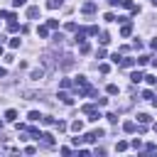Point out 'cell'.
Returning a JSON list of instances; mask_svg holds the SVG:
<instances>
[{"label":"cell","instance_id":"7c38bea8","mask_svg":"<svg viewBox=\"0 0 157 157\" xmlns=\"http://www.w3.org/2000/svg\"><path fill=\"white\" fill-rule=\"evenodd\" d=\"M59 98H61V103H66V105H71V103H74V98H71L66 91H61V93H59Z\"/></svg>","mask_w":157,"mask_h":157},{"label":"cell","instance_id":"e0dca14e","mask_svg":"<svg viewBox=\"0 0 157 157\" xmlns=\"http://www.w3.org/2000/svg\"><path fill=\"white\" fill-rule=\"evenodd\" d=\"M71 130H74V132H81V130H83V120H74V123H71Z\"/></svg>","mask_w":157,"mask_h":157},{"label":"cell","instance_id":"52a82bcc","mask_svg":"<svg viewBox=\"0 0 157 157\" xmlns=\"http://www.w3.org/2000/svg\"><path fill=\"white\" fill-rule=\"evenodd\" d=\"M29 78H32V81H39V78H44V69H34V71L29 74Z\"/></svg>","mask_w":157,"mask_h":157},{"label":"cell","instance_id":"83f0119b","mask_svg":"<svg viewBox=\"0 0 157 157\" xmlns=\"http://www.w3.org/2000/svg\"><path fill=\"white\" fill-rule=\"evenodd\" d=\"M103 20H105V22H115V20H118V17H115V15H113V12H105V17H103Z\"/></svg>","mask_w":157,"mask_h":157},{"label":"cell","instance_id":"30bf717a","mask_svg":"<svg viewBox=\"0 0 157 157\" xmlns=\"http://www.w3.org/2000/svg\"><path fill=\"white\" fill-rule=\"evenodd\" d=\"M42 137H44V147H52L54 145V135L52 132H42Z\"/></svg>","mask_w":157,"mask_h":157},{"label":"cell","instance_id":"4316f807","mask_svg":"<svg viewBox=\"0 0 157 157\" xmlns=\"http://www.w3.org/2000/svg\"><path fill=\"white\" fill-rule=\"evenodd\" d=\"M115 150H118V152H123V150H128V142H125V140H120V142L115 145Z\"/></svg>","mask_w":157,"mask_h":157},{"label":"cell","instance_id":"f35d334b","mask_svg":"<svg viewBox=\"0 0 157 157\" xmlns=\"http://www.w3.org/2000/svg\"><path fill=\"white\" fill-rule=\"evenodd\" d=\"M152 105H155V108H157V93H155V96H152Z\"/></svg>","mask_w":157,"mask_h":157},{"label":"cell","instance_id":"ab89813d","mask_svg":"<svg viewBox=\"0 0 157 157\" xmlns=\"http://www.w3.org/2000/svg\"><path fill=\"white\" fill-rule=\"evenodd\" d=\"M152 66H155V69H157V59H152Z\"/></svg>","mask_w":157,"mask_h":157},{"label":"cell","instance_id":"ac0fdd59","mask_svg":"<svg viewBox=\"0 0 157 157\" xmlns=\"http://www.w3.org/2000/svg\"><path fill=\"white\" fill-rule=\"evenodd\" d=\"M37 34H39V37H49V27H47V25L37 27Z\"/></svg>","mask_w":157,"mask_h":157},{"label":"cell","instance_id":"b9f144b4","mask_svg":"<svg viewBox=\"0 0 157 157\" xmlns=\"http://www.w3.org/2000/svg\"><path fill=\"white\" fill-rule=\"evenodd\" d=\"M155 132H157V123H155Z\"/></svg>","mask_w":157,"mask_h":157},{"label":"cell","instance_id":"3957f363","mask_svg":"<svg viewBox=\"0 0 157 157\" xmlns=\"http://www.w3.org/2000/svg\"><path fill=\"white\" fill-rule=\"evenodd\" d=\"M132 34V22L128 20V22H123V27H120V37H130Z\"/></svg>","mask_w":157,"mask_h":157},{"label":"cell","instance_id":"ba28073f","mask_svg":"<svg viewBox=\"0 0 157 157\" xmlns=\"http://www.w3.org/2000/svg\"><path fill=\"white\" fill-rule=\"evenodd\" d=\"M142 78H145V74H142V71H132V74H130V81H132V83H140Z\"/></svg>","mask_w":157,"mask_h":157},{"label":"cell","instance_id":"d4e9b609","mask_svg":"<svg viewBox=\"0 0 157 157\" xmlns=\"http://www.w3.org/2000/svg\"><path fill=\"white\" fill-rule=\"evenodd\" d=\"M64 27H66V32H76V29H78V27H76V22H66Z\"/></svg>","mask_w":157,"mask_h":157},{"label":"cell","instance_id":"1f68e13d","mask_svg":"<svg viewBox=\"0 0 157 157\" xmlns=\"http://www.w3.org/2000/svg\"><path fill=\"white\" fill-rule=\"evenodd\" d=\"M110 59H113V64H120V59H123V54H118V52H115V54H113Z\"/></svg>","mask_w":157,"mask_h":157},{"label":"cell","instance_id":"7bdbcfd3","mask_svg":"<svg viewBox=\"0 0 157 157\" xmlns=\"http://www.w3.org/2000/svg\"><path fill=\"white\" fill-rule=\"evenodd\" d=\"M0 130H2V120H0Z\"/></svg>","mask_w":157,"mask_h":157},{"label":"cell","instance_id":"8d00e7d4","mask_svg":"<svg viewBox=\"0 0 157 157\" xmlns=\"http://www.w3.org/2000/svg\"><path fill=\"white\" fill-rule=\"evenodd\" d=\"M5 76H7V71H5L2 66H0V78H5Z\"/></svg>","mask_w":157,"mask_h":157},{"label":"cell","instance_id":"ffe728a7","mask_svg":"<svg viewBox=\"0 0 157 157\" xmlns=\"http://www.w3.org/2000/svg\"><path fill=\"white\" fill-rule=\"evenodd\" d=\"M56 120L52 118V115H42V125H54Z\"/></svg>","mask_w":157,"mask_h":157},{"label":"cell","instance_id":"60d3db41","mask_svg":"<svg viewBox=\"0 0 157 157\" xmlns=\"http://www.w3.org/2000/svg\"><path fill=\"white\" fill-rule=\"evenodd\" d=\"M0 54H2V44H0Z\"/></svg>","mask_w":157,"mask_h":157},{"label":"cell","instance_id":"603a6c76","mask_svg":"<svg viewBox=\"0 0 157 157\" xmlns=\"http://www.w3.org/2000/svg\"><path fill=\"white\" fill-rule=\"evenodd\" d=\"M76 86H88V78L86 76H76Z\"/></svg>","mask_w":157,"mask_h":157},{"label":"cell","instance_id":"74e56055","mask_svg":"<svg viewBox=\"0 0 157 157\" xmlns=\"http://www.w3.org/2000/svg\"><path fill=\"white\" fill-rule=\"evenodd\" d=\"M150 47H152V49H157V39H152V42H150Z\"/></svg>","mask_w":157,"mask_h":157},{"label":"cell","instance_id":"8fae6325","mask_svg":"<svg viewBox=\"0 0 157 157\" xmlns=\"http://www.w3.org/2000/svg\"><path fill=\"white\" fill-rule=\"evenodd\" d=\"M78 52H81V54H88V52H91V44H88L86 39H83V42H78Z\"/></svg>","mask_w":157,"mask_h":157},{"label":"cell","instance_id":"4fadbf2b","mask_svg":"<svg viewBox=\"0 0 157 157\" xmlns=\"http://www.w3.org/2000/svg\"><path fill=\"white\" fill-rule=\"evenodd\" d=\"M5 120H7V123L17 120V110H12V108H10V110H5Z\"/></svg>","mask_w":157,"mask_h":157},{"label":"cell","instance_id":"7402d4cb","mask_svg":"<svg viewBox=\"0 0 157 157\" xmlns=\"http://www.w3.org/2000/svg\"><path fill=\"white\" fill-rule=\"evenodd\" d=\"M135 61H137V66H145V64L150 61V56H147V54H142V56H140V59H135Z\"/></svg>","mask_w":157,"mask_h":157},{"label":"cell","instance_id":"cb8c5ba5","mask_svg":"<svg viewBox=\"0 0 157 157\" xmlns=\"http://www.w3.org/2000/svg\"><path fill=\"white\" fill-rule=\"evenodd\" d=\"M47 27H49V29H56V27H59V20H47Z\"/></svg>","mask_w":157,"mask_h":157},{"label":"cell","instance_id":"9a60e30c","mask_svg":"<svg viewBox=\"0 0 157 157\" xmlns=\"http://www.w3.org/2000/svg\"><path fill=\"white\" fill-rule=\"evenodd\" d=\"M20 29H22V27H20L15 20H10V22H7V32H20Z\"/></svg>","mask_w":157,"mask_h":157},{"label":"cell","instance_id":"d590c367","mask_svg":"<svg viewBox=\"0 0 157 157\" xmlns=\"http://www.w3.org/2000/svg\"><path fill=\"white\" fill-rule=\"evenodd\" d=\"M25 2H27V0H12V7H22Z\"/></svg>","mask_w":157,"mask_h":157},{"label":"cell","instance_id":"836d02e7","mask_svg":"<svg viewBox=\"0 0 157 157\" xmlns=\"http://www.w3.org/2000/svg\"><path fill=\"white\" fill-rule=\"evenodd\" d=\"M152 96H155L152 91H142V98H147V101H152Z\"/></svg>","mask_w":157,"mask_h":157},{"label":"cell","instance_id":"44dd1931","mask_svg":"<svg viewBox=\"0 0 157 157\" xmlns=\"http://www.w3.org/2000/svg\"><path fill=\"white\" fill-rule=\"evenodd\" d=\"M54 128H56V130H59V132H64V130H66V128H69V125H66V123H64V120H56V123H54Z\"/></svg>","mask_w":157,"mask_h":157},{"label":"cell","instance_id":"f546056e","mask_svg":"<svg viewBox=\"0 0 157 157\" xmlns=\"http://www.w3.org/2000/svg\"><path fill=\"white\" fill-rule=\"evenodd\" d=\"M145 150H147V152H157V145H155V142H147Z\"/></svg>","mask_w":157,"mask_h":157},{"label":"cell","instance_id":"d6a6232c","mask_svg":"<svg viewBox=\"0 0 157 157\" xmlns=\"http://www.w3.org/2000/svg\"><path fill=\"white\" fill-rule=\"evenodd\" d=\"M71 86V78H61V88H69Z\"/></svg>","mask_w":157,"mask_h":157},{"label":"cell","instance_id":"4dcf8cb0","mask_svg":"<svg viewBox=\"0 0 157 157\" xmlns=\"http://www.w3.org/2000/svg\"><path fill=\"white\" fill-rule=\"evenodd\" d=\"M10 47H12V49H17V47H20V37H15V39H10Z\"/></svg>","mask_w":157,"mask_h":157},{"label":"cell","instance_id":"9c48e42d","mask_svg":"<svg viewBox=\"0 0 157 157\" xmlns=\"http://www.w3.org/2000/svg\"><path fill=\"white\" fill-rule=\"evenodd\" d=\"M105 91H108V96H118V93H120L118 83H108V86H105Z\"/></svg>","mask_w":157,"mask_h":157},{"label":"cell","instance_id":"6da1fadb","mask_svg":"<svg viewBox=\"0 0 157 157\" xmlns=\"http://www.w3.org/2000/svg\"><path fill=\"white\" fill-rule=\"evenodd\" d=\"M81 110H83V113L88 115V120H93V123H96V120L101 118V113H98V110H96V105H91V103H86V105H83Z\"/></svg>","mask_w":157,"mask_h":157},{"label":"cell","instance_id":"5bb4252c","mask_svg":"<svg viewBox=\"0 0 157 157\" xmlns=\"http://www.w3.org/2000/svg\"><path fill=\"white\" fill-rule=\"evenodd\" d=\"M64 5V0H47V7L49 10H56V7H61Z\"/></svg>","mask_w":157,"mask_h":157},{"label":"cell","instance_id":"5b68a950","mask_svg":"<svg viewBox=\"0 0 157 157\" xmlns=\"http://www.w3.org/2000/svg\"><path fill=\"white\" fill-rule=\"evenodd\" d=\"M123 130H125V132H135V130H137L135 120H125V123H123Z\"/></svg>","mask_w":157,"mask_h":157},{"label":"cell","instance_id":"e575fe53","mask_svg":"<svg viewBox=\"0 0 157 157\" xmlns=\"http://www.w3.org/2000/svg\"><path fill=\"white\" fill-rule=\"evenodd\" d=\"M105 118H108V120H110V123H118V115H115V113H108V115H105Z\"/></svg>","mask_w":157,"mask_h":157},{"label":"cell","instance_id":"484cf974","mask_svg":"<svg viewBox=\"0 0 157 157\" xmlns=\"http://www.w3.org/2000/svg\"><path fill=\"white\" fill-rule=\"evenodd\" d=\"M110 42V34L108 32H101V44H108Z\"/></svg>","mask_w":157,"mask_h":157},{"label":"cell","instance_id":"8992f818","mask_svg":"<svg viewBox=\"0 0 157 157\" xmlns=\"http://www.w3.org/2000/svg\"><path fill=\"white\" fill-rule=\"evenodd\" d=\"M132 64H137V61H135V59H130V56H123V59H120V64H118V66H125V69H130V66H132Z\"/></svg>","mask_w":157,"mask_h":157},{"label":"cell","instance_id":"d6986e66","mask_svg":"<svg viewBox=\"0 0 157 157\" xmlns=\"http://www.w3.org/2000/svg\"><path fill=\"white\" fill-rule=\"evenodd\" d=\"M27 118H29L32 123H37V120H42V115H39L37 110H29V115H27Z\"/></svg>","mask_w":157,"mask_h":157},{"label":"cell","instance_id":"f1b7e54d","mask_svg":"<svg viewBox=\"0 0 157 157\" xmlns=\"http://www.w3.org/2000/svg\"><path fill=\"white\" fill-rule=\"evenodd\" d=\"M98 71H101V74H108L110 66H108V64H98Z\"/></svg>","mask_w":157,"mask_h":157},{"label":"cell","instance_id":"2e32d148","mask_svg":"<svg viewBox=\"0 0 157 157\" xmlns=\"http://www.w3.org/2000/svg\"><path fill=\"white\" fill-rule=\"evenodd\" d=\"M150 120H152V118H150L147 113H137V123H142V125H147Z\"/></svg>","mask_w":157,"mask_h":157},{"label":"cell","instance_id":"277c9868","mask_svg":"<svg viewBox=\"0 0 157 157\" xmlns=\"http://www.w3.org/2000/svg\"><path fill=\"white\" fill-rule=\"evenodd\" d=\"M27 17H29V20H37V17H39V7H37V5L27 7Z\"/></svg>","mask_w":157,"mask_h":157},{"label":"cell","instance_id":"7a4b0ae2","mask_svg":"<svg viewBox=\"0 0 157 157\" xmlns=\"http://www.w3.org/2000/svg\"><path fill=\"white\" fill-rule=\"evenodd\" d=\"M81 12H83V15H93V12H96V2H93V0L83 2V5H81Z\"/></svg>","mask_w":157,"mask_h":157}]
</instances>
